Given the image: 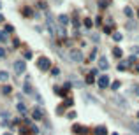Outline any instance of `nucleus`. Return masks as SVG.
I'll return each instance as SVG.
<instances>
[{
	"instance_id": "obj_2",
	"label": "nucleus",
	"mask_w": 139,
	"mask_h": 135,
	"mask_svg": "<svg viewBox=\"0 0 139 135\" xmlns=\"http://www.w3.org/2000/svg\"><path fill=\"white\" fill-rule=\"evenodd\" d=\"M69 58H70V62H74V63H81L83 62V53L79 49H70Z\"/></svg>"
},
{
	"instance_id": "obj_15",
	"label": "nucleus",
	"mask_w": 139,
	"mask_h": 135,
	"mask_svg": "<svg viewBox=\"0 0 139 135\" xmlns=\"http://www.w3.org/2000/svg\"><path fill=\"white\" fill-rule=\"evenodd\" d=\"M23 91H25V93H32V86L28 84V81L25 82V86H23Z\"/></svg>"
},
{
	"instance_id": "obj_36",
	"label": "nucleus",
	"mask_w": 139,
	"mask_h": 135,
	"mask_svg": "<svg viewBox=\"0 0 139 135\" xmlns=\"http://www.w3.org/2000/svg\"><path fill=\"white\" fill-rule=\"evenodd\" d=\"M136 70H137V72H139V65H137V67H136Z\"/></svg>"
},
{
	"instance_id": "obj_38",
	"label": "nucleus",
	"mask_w": 139,
	"mask_h": 135,
	"mask_svg": "<svg viewBox=\"0 0 139 135\" xmlns=\"http://www.w3.org/2000/svg\"><path fill=\"white\" fill-rule=\"evenodd\" d=\"M137 118H139V112H137Z\"/></svg>"
},
{
	"instance_id": "obj_22",
	"label": "nucleus",
	"mask_w": 139,
	"mask_h": 135,
	"mask_svg": "<svg viewBox=\"0 0 139 135\" xmlns=\"http://www.w3.org/2000/svg\"><path fill=\"white\" fill-rule=\"evenodd\" d=\"M2 91H4L5 95H7V93H11V86H4V88H2Z\"/></svg>"
},
{
	"instance_id": "obj_21",
	"label": "nucleus",
	"mask_w": 139,
	"mask_h": 135,
	"mask_svg": "<svg viewBox=\"0 0 139 135\" xmlns=\"http://www.w3.org/2000/svg\"><path fill=\"white\" fill-rule=\"evenodd\" d=\"M111 88H113V89H118V88H120V81H114L113 84H111Z\"/></svg>"
},
{
	"instance_id": "obj_3",
	"label": "nucleus",
	"mask_w": 139,
	"mask_h": 135,
	"mask_svg": "<svg viewBox=\"0 0 139 135\" xmlns=\"http://www.w3.org/2000/svg\"><path fill=\"white\" fill-rule=\"evenodd\" d=\"M37 67H39L41 70H49V69H51V62H49L48 58H39Z\"/></svg>"
},
{
	"instance_id": "obj_10",
	"label": "nucleus",
	"mask_w": 139,
	"mask_h": 135,
	"mask_svg": "<svg viewBox=\"0 0 139 135\" xmlns=\"http://www.w3.org/2000/svg\"><path fill=\"white\" fill-rule=\"evenodd\" d=\"M32 116H34V119H37V121H39V119H42V111L41 109H35Z\"/></svg>"
},
{
	"instance_id": "obj_12",
	"label": "nucleus",
	"mask_w": 139,
	"mask_h": 135,
	"mask_svg": "<svg viewBox=\"0 0 139 135\" xmlns=\"http://www.w3.org/2000/svg\"><path fill=\"white\" fill-rule=\"evenodd\" d=\"M56 35H60V37H63V35H65V30H63V26H60V25L56 26Z\"/></svg>"
},
{
	"instance_id": "obj_17",
	"label": "nucleus",
	"mask_w": 139,
	"mask_h": 135,
	"mask_svg": "<svg viewBox=\"0 0 139 135\" xmlns=\"http://www.w3.org/2000/svg\"><path fill=\"white\" fill-rule=\"evenodd\" d=\"M18 111H19V112H23V114H25V112H26V107L23 105V103H18Z\"/></svg>"
},
{
	"instance_id": "obj_13",
	"label": "nucleus",
	"mask_w": 139,
	"mask_h": 135,
	"mask_svg": "<svg viewBox=\"0 0 139 135\" xmlns=\"http://www.w3.org/2000/svg\"><path fill=\"white\" fill-rule=\"evenodd\" d=\"M113 55H114L116 58H122L123 53H122V49H120V48H114V49H113Z\"/></svg>"
},
{
	"instance_id": "obj_9",
	"label": "nucleus",
	"mask_w": 139,
	"mask_h": 135,
	"mask_svg": "<svg viewBox=\"0 0 139 135\" xmlns=\"http://www.w3.org/2000/svg\"><path fill=\"white\" fill-rule=\"evenodd\" d=\"M58 23H60V25H67L69 23V18L65 16V14H60V16H58Z\"/></svg>"
},
{
	"instance_id": "obj_5",
	"label": "nucleus",
	"mask_w": 139,
	"mask_h": 135,
	"mask_svg": "<svg viewBox=\"0 0 139 135\" xmlns=\"http://www.w3.org/2000/svg\"><path fill=\"white\" fill-rule=\"evenodd\" d=\"M113 102H114L118 107H123V109H125V107L129 105V103H127V100H125V98H122V96H118V95H114V96H113Z\"/></svg>"
},
{
	"instance_id": "obj_18",
	"label": "nucleus",
	"mask_w": 139,
	"mask_h": 135,
	"mask_svg": "<svg viewBox=\"0 0 139 135\" xmlns=\"http://www.w3.org/2000/svg\"><path fill=\"white\" fill-rule=\"evenodd\" d=\"M113 39H114L116 42H120V40L123 39V37H122V33H114V35H113Z\"/></svg>"
},
{
	"instance_id": "obj_20",
	"label": "nucleus",
	"mask_w": 139,
	"mask_h": 135,
	"mask_svg": "<svg viewBox=\"0 0 139 135\" xmlns=\"http://www.w3.org/2000/svg\"><path fill=\"white\" fill-rule=\"evenodd\" d=\"M51 74H53V76L56 77L58 74H60V69H56V67H55V69H51Z\"/></svg>"
},
{
	"instance_id": "obj_23",
	"label": "nucleus",
	"mask_w": 139,
	"mask_h": 135,
	"mask_svg": "<svg viewBox=\"0 0 139 135\" xmlns=\"http://www.w3.org/2000/svg\"><path fill=\"white\" fill-rule=\"evenodd\" d=\"M30 128H32V133H39V130H37V126H35V125L30 123Z\"/></svg>"
},
{
	"instance_id": "obj_14",
	"label": "nucleus",
	"mask_w": 139,
	"mask_h": 135,
	"mask_svg": "<svg viewBox=\"0 0 139 135\" xmlns=\"http://www.w3.org/2000/svg\"><path fill=\"white\" fill-rule=\"evenodd\" d=\"M55 93L60 96H65V88H55Z\"/></svg>"
},
{
	"instance_id": "obj_32",
	"label": "nucleus",
	"mask_w": 139,
	"mask_h": 135,
	"mask_svg": "<svg viewBox=\"0 0 139 135\" xmlns=\"http://www.w3.org/2000/svg\"><path fill=\"white\" fill-rule=\"evenodd\" d=\"M12 30H14V28H12L11 25H7V26H5V32H12Z\"/></svg>"
},
{
	"instance_id": "obj_4",
	"label": "nucleus",
	"mask_w": 139,
	"mask_h": 135,
	"mask_svg": "<svg viewBox=\"0 0 139 135\" xmlns=\"http://www.w3.org/2000/svg\"><path fill=\"white\" fill-rule=\"evenodd\" d=\"M26 69V63L23 62V60H18V62H14V72L16 74H23Z\"/></svg>"
},
{
	"instance_id": "obj_39",
	"label": "nucleus",
	"mask_w": 139,
	"mask_h": 135,
	"mask_svg": "<svg viewBox=\"0 0 139 135\" xmlns=\"http://www.w3.org/2000/svg\"><path fill=\"white\" fill-rule=\"evenodd\" d=\"M5 135H11V133H5Z\"/></svg>"
},
{
	"instance_id": "obj_34",
	"label": "nucleus",
	"mask_w": 139,
	"mask_h": 135,
	"mask_svg": "<svg viewBox=\"0 0 139 135\" xmlns=\"http://www.w3.org/2000/svg\"><path fill=\"white\" fill-rule=\"evenodd\" d=\"M132 128H134L136 132H139V125H137V126H132Z\"/></svg>"
},
{
	"instance_id": "obj_8",
	"label": "nucleus",
	"mask_w": 139,
	"mask_h": 135,
	"mask_svg": "<svg viewBox=\"0 0 139 135\" xmlns=\"http://www.w3.org/2000/svg\"><path fill=\"white\" fill-rule=\"evenodd\" d=\"M95 135H107V130L104 126H97V128H95Z\"/></svg>"
},
{
	"instance_id": "obj_33",
	"label": "nucleus",
	"mask_w": 139,
	"mask_h": 135,
	"mask_svg": "<svg viewBox=\"0 0 139 135\" xmlns=\"http://www.w3.org/2000/svg\"><path fill=\"white\" fill-rule=\"evenodd\" d=\"M4 56H5V51H4L2 48H0V58H4Z\"/></svg>"
},
{
	"instance_id": "obj_1",
	"label": "nucleus",
	"mask_w": 139,
	"mask_h": 135,
	"mask_svg": "<svg viewBox=\"0 0 139 135\" xmlns=\"http://www.w3.org/2000/svg\"><path fill=\"white\" fill-rule=\"evenodd\" d=\"M46 25H48V30H49V33L51 35H56V23H55V19H53V16H51L49 12H46Z\"/></svg>"
},
{
	"instance_id": "obj_16",
	"label": "nucleus",
	"mask_w": 139,
	"mask_h": 135,
	"mask_svg": "<svg viewBox=\"0 0 139 135\" xmlns=\"http://www.w3.org/2000/svg\"><path fill=\"white\" fill-rule=\"evenodd\" d=\"M125 14H127V18H132V16H134V12H132L130 7H125Z\"/></svg>"
},
{
	"instance_id": "obj_25",
	"label": "nucleus",
	"mask_w": 139,
	"mask_h": 135,
	"mask_svg": "<svg viewBox=\"0 0 139 135\" xmlns=\"http://www.w3.org/2000/svg\"><path fill=\"white\" fill-rule=\"evenodd\" d=\"M25 58L30 60V58H32V51H25Z\"/></svg>"
},
{
	"instance_id": "obj_29",
	"label": "nucleus",
	"mask_w": 139,
	"mask_h": 135,
	"mask_svg": "<svg viewBox=\"0 0 139 135\" xmlns=\"http://www.w3.org/2000/svg\"><path fill=\"white\" fill-rule=\"evenodd\" d=\"M37 5H39V9H46V4H44V2H39Z\"/></svg>"
},
{
	"instance_id": "obj_26",
	"label": "nucleus",
	"mask_w": 139,
	"mask_h": 135,
	"mask_svg": "<svg viewBox=\"0 0 139 135\" xmlns=\"http://www.w3.org/2000/svg\"><path fill=\"white\" fill-rule=\"evenodd\" d=\"M63 105H67V107H69V105H72V98H70V100L67 98V100H65V102H63Z\"/></svg>"
},
{
	"instance_id": "obj_28",
	"label": "nucleus",
	"mask_w": 139,
	"mask_h": 135,
	"mask_svg": "<svg viewBox=\"0 0 139 135\" xmlns=\"http://www.w3.org/2000/svg\"><path fill=\"white\" fill-rule=\"evenodd\" d=\"M129 63H130V65L136 63V56H130V58H129Z\"/></svg>"
},
{
	"instance_id": "obj_30",
	"label": "nucleus",
	"mask_w": 139,
	"mask_h": 135,
	"mask_svg": "<svg viewBox=\"0 0 139 135\" xmlns=\"http://www.w3.org/2000/svg\"><path fill=\"white\" fill-rule=\"evenodd\" d=\"M81 130H83V126H79V125L74 126V132H81Z\"/></svg>"
},
{
	"instance_id": "obj_11",
	"label": "nucleus",
	"mask_w": 139,
	"mask_h": 135,
	"mask_svg": "<svg viewBox=\"0 0 139 135\" xmlns=\"http://www.w3.org/2000/svg\"><path fill=\"white\" fill-rule=\"evenodd\" d=\"M7 79H9V74H7L5 70H0V81H2V82H5Z\"/></svg>"
},
{
	"instance_id": "obj_19",
	"label": "nucleus",
	"mask_w": 139,
	"mask_h": 135,
	"mask_svg": "<svg viewBox=\"0 0 139 135\" xmlns=\"http://www.w3.org/2000/svg\"><path fill=\"white\" fill-rule=\"evenodd\" d=\"M7 40V35H5V32H0V42H5Z\"/></svg>"
},
{
	"instance_id": "obj_6",
	"label": "nucleus",
	"mask_w": 139,
	"mask_h": 135,
	"mask_svg": "<svg viewBox=\"0 0 139 135\" xmlns=\"http://www.w3.org/2000/svg\"><path fill=\"white\" fill-rule=\"evenodd\" d=\"M97 84H99V88H107V84H109V77H107V76H100L99 81H97Z\"/></svg>"
},
{
	"instance_id": "obj_27",
	"label": "nucleus",
	"mask_w": 139,
	"mask_h": 135,
	"mask_svg": "<svg viewBox=\"0 0 139 135\" xmlns=\"http://www.w3.org/2000/svg\"><path fill=\"white\" fill-rule=\"evenodd\" d=\"M67 118H69V119H74V118H76V112H69Z\"/></svg>"
},
{
	"instance_id": "obj_7",
	"label": "nucleus",
	"mask_w": 139,
	"mask_h": 135,
	"mask_svg": "<svg viewBox=\"0 0 139 135\" xmlns=\"http://www.w3.org/2000/svg\"><path fill=\"white\" fill-rule=\"evenodd\" d=\"M99 69L100 70H107L109 69V63H107V58L106 56H100V60H99Z\"/></svg>"
},
{
	"instance_id": "obj_37",
	"label": "nucleus",
	"mask_w": 139,
	"mask_h": 135,
	"mask_svg": "<svg viewBox=\"0 0 139 135\" xmlns=\"http://www.w3.org/2000/svg\"><path fill=\"white\" fill-rule=\"evenodd\" d=\"M102 2H107V0H102Z\"/></svg>"
},
{
	"instance_id": "obj_35",
	"label": "nucleus",
	"mask_w": 139,
	"mask_h": 135,
	"mask_svg": "<svg viewBox=\"0 0 139 135\" xmlns=\"http://www.w3.org/2000/svg\"><path fill=\"white\" fill-rule=\"evenodd\" d=\"M2 21H4V16H2V14H0V23H2Z\"/></svg>"
},
{
	"instance_id": "obj_24",
	"label": "nucleus",
	"mask_w": 139,
	"mask_h": 135,
	"mask_svg": "<svg viewBox=\"0 0 139 135\" xmlns=\"http://www.w3.org/2000/svg\"><path fill=\"white\" fill-rule=\"evenodd\" d=\"M85 26L90 28V26H92V21H90V19H85Z\"/></svg>"
},
{
	"instance_id": "obj_31",
	"label": "nucleus",
	"mask_w": 139,
	"mask_h": 135,
	"mask_svg": "<svg viewBox=\"0 0 139 135\" xmlns=\"http://www.w3.org/2000/svg\"><path fill=\"white\" fill-rule=\"evenodd\" d=\"M86 82H93V76H92V74H90L88 77H86Z\"/></svg>"
}]
</instances>
